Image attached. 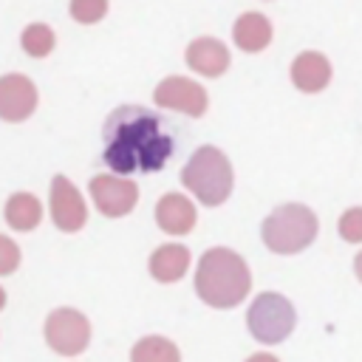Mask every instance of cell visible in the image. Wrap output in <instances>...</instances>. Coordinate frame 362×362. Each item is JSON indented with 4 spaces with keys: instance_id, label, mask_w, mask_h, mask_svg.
<instances>
[{
    "instance_id": "44dd1931",
    "label": "cell",
    "mask_w": 362,
    "mask_h": 362,
    "mask_svg": "<svg viewBox=\"0 0 362 362\" xmlns=\"http://www.w3.org/2000/svg\"><path fill=\"white\" fill-rule=\"evenodd\" d=\"M20 266V249L11 238L0 235V274H11Z\"/></svg>"
},
{
    "instance_id": "cb8c5ba5",
    "label": "cell",
    "mask_w": 362,
    "mask_h": 362,
    "mask_svg": "<svg viewBox=\"0 0 362 362\" xmlns=\"http://www.w3.org/2000/svg\"><path fill=\"white\" fill-rule=\"evenodd\" d=\"M3 305H6V291L0 288V308H3Z\"/></svg>"
},
{
    "instance_id": "7c38bea8",
    "label": "cell",
    "mask_w": 362,
    "mask_h": 362,
    "mask_svg": "<svg viewBox=\"0 0 362 362\" xmlns=\"http://www.w3.org/2000/svg\"><path fill=\"white\" fill-rule=\"evenodd\" d=\"M156 221L170 235H187L195 226V206L181 192H167L156 204Z\"/></svg>"
},
{
    "instance_id": "d6986e66",
    "label": "cell",
    "mask_w": 362,
    "mask_h": 362,
    "mask_svg": "<svg viewBox=\"0 0 362 362\" xmlns=\"http://www.w3.org/2000/svg\"><path fill=\"white\" fill-rule=\"evenodd\" d=\"M68 11L79 23H96V20H102L107 14V3L105 0H74Z\"/></svg>"
},
{
    "instance_id": "4fadbf2b",
    "label": "cell",
    "mask_w": 362,
    "mask_h": 362,
    "mask_svg": "<svg viewBox=\"0 0 362 362\" xmlns=\"http://www.w3.org/2000/svg\"><path fill=\"white\" fill-rule=\"evenodd\" d=\"M328 79H331V62L320 51H303L291 62V82L305 93L322 90Z\"/></svg>"
},
{
    "instance_id": "9c48e42d",
    "label": "cell",
    "mask_w": 362,
    "mask_h": 362,
    "mask_svg": "<svg viewBox=\"0 0 362 362\" xmlns=\"http://www.w3.org/2000/svg\"><path fill=\"white\" fill-rule=\"evenodd\" d=\"M51 218L62 232H79L88 221V206L65 175H54L51 181Z\"/></svg>"
},
{
    "instance_id": "603a6c76",
    "label": "cell",
    "mask_w": 362,
    "mask_h": 362,
    "mask_svg": "<svg viewBox=\"0 0 362 362\" xmlns=\"http://www.w3.org/2000/svg\"><path fill=\"white\" fill-rule=\"evenodd\" d=\"M354 272H356V277L362 280V252L356 255V260H354Z\"/></svg>"
},
{
    "instance_id": "6da1fadb",
    "label": "cell",
    "mask_w": 362,
    "mask_h": 362,
    "mask_svg": "<svg viewBox=\"0 0 362 362\" xmlns=\"http://www.w3.org/2000/svg\"><path fill=\"white\" fill-rule=\"evenodd\" d=\"M102 139H105L102 158L116 175L156 173L170 161L175 150L170 124L158 113L141 105L116 107L105 119Z\"/></svg>"
},
{
    "instance_id": "9a60e30c",
    "label": "cell",
    "mask_w": 362,
    "mask_h": 362,
    "mask_svg": "<svg viewBox=\"0 0 362 362\" xmlns=\"http://www.w3.org/2000/svg\"><path fill=\"white\" fill-rule=\"evenodd\" d=\"M232 37H235L238 48H243V51H263L272 40V23L260 11H246L238 17Z\"/></svg>"
},
{
    "instance_id": "52a82bcc",
    "label": "cell",
    "mask_w": 362,
    "mask_h": 362,
    "mask_svg": "<svg viewBox=\"0 0 362 362\" xmlns=\"http://www.w3.org/2000/svg\"><path fill=\"white\" fill-rule=\"evenodd\" d=\"M90 198L96 204V209L107 218H122L127 215L136 201H139V187L136 181H127L122 175L105 173V175H93L90 178Z\"/></svg>"
},
{
    "instance_id": "7402d4cb",
    "label": "cell",
    "mask_w": 362,
    "mask_h": 362,
    "mask_svg": "<svg viewBox=\"0 0 362 362\" xmlns=\"http://www.w3.org/2000/svg\"><path fill=\"white\" fill-rule=\"evenodd\" d=\"M246 362H280L277 356H272V354H252Z\"/></svg>"
},
{
    "instance_id": "e0dca14e",
    "label": "cell",
    "mask_w": 362,
    "mask_h": 362,
    "mask_svg": "<svg viewBox=\"0 0 362 362\" xmlns=\"http://www.w3.org/2000/svg\"><path fill=\"white\" fill-rule=\"evenodd\" d=\"M130 362H181V354L167 337H144L133 345Z\"/></svg>"
},
{
    "instance_id": "5bb4252c",
    "label": "cell",
    "mask_w": 362,
    "mask_h": 362,
    "mask_svg": "<svg viewBox=\"0 0 362 362\" xmlns=\"http://www.w3.org/2000/svg\"><path fill=\"white\" fill-rule=\"evenodd\" d=\"M189 269V249L181 243H164L150 255V274L158 283H175Z\"/></svg>"
},
{
    "instance_id": "277c9868",
    "label": "cell",
    "mask_w": 362,
    "mask_h": 362,
    "mask_svg": "<svg viewBox=\"0 0 362 362\" xmlns=\"http://www.w3.org/2000/svg\"><path fill=\"white\" fill-rule=\"evenodd\" d=\"M263 243L277 255L305 249L317 235V215L303 204H283L263 221Z\"/></svg>"
},
{
    "instance_id": "8992f818",
    "label": "cell",
    "mask_w": 362,
    "mask_h": 362,
    "mask_svg": "<svg viewBox=\"0 0 362 362\" xmlns=\"http://www.w3.org/2000/svg\"><path fill=\"white\" fill-rule=\"evenodd\" d=\"M90 339V322L82 311L76 308H57L45 317V342L62 354V356H76L88 348Z\"/></svg>"
},
{
    "instance_id": "ba28073f",
    "label": "cell",
    "mask_w": 362,
    "mask_h": 362,
    "mask_svg": "<svg viewBox=\"0 0 362 362\" xmlns=\"http://www.w3.org/2000/svg\"><path fill=\"white\" fill-rule=\"evenodd\" d=\"M153 99L158 107H170V110H181L187 116H204L206 113V90L187 76H167L156 85Z\"/></svg>"
},
{
    "instance_id": "8fae6325",
    "label": "cell",
    "mask_w": 362,
    "mask_h": 362,
    "mask_svg": "<svg viewBox=\"0 0 362 362\" xmlns=\"http://www.w3.org/2000/svg\"><path fill=\"white\" fill-rule=\"evenodd\" d=\"M187 65L204 76H221L229 68V51L215 37H198L187 45Z\"/></svg>"
},
{
    "instance_id": "ffe728a7",
    "label": "cell",
    "mask_w": 362,
    "mask_h": 362,
    "mask_svg": "<svg viewBox=\"0 0 362 362\" xmlns=\"http://www.w3.org/2000/svg\"><path fill=\"white\" fill-rule=\"evenodd\" d=\"M339 235L348 243H362V206H354L339 218Z\"/></svg>"
},
{
    "instance_id": "3957f363",
    "label": "cell",
    "mask_w": 362,
    "mask_h": 362,
    "mask_svg": "<svg viewBox=\"0 0 362 362\" xmlns=\"http://www.w3.org/2000/svg\"><path fill=\"white\" fill-rule=\"evenodd\" d=\"M181 181L184 187L206 206H218L229 198L232 192V164L229 158L212 147V144H204L198 147L189 161L184 164L181 170Z\"/></svg>"
},
{
    "instance_id": "5b68a950",
    "label": "cell",
    "mask_w": 362,
    "mask_h": 362,
    "mask_svg": "<svg viewBox=\"0 0 362 362\" xmlns=\"http://www.w3.org/2000/svg\"><path fill=\"white\" fill-rule=\"evenodd\" d=\"M246 322L257 342H266V345L283 342L294 328V305L277 291H263L249 305Z\"/></svg>"
},
{
    "instance_id": "ac0fdd59",
    "label": "cell",
    "mask_w": 362,
    "mask_h": 362,
    "mask_svg": "<svg viewBox=\"0 0 362 362\" xmlns=\"http://www.w3.org/2000/svg\"><path fill=\"white\" fill-rule=\"evenodd\" d=\"M20 42H23V51H25V54H31V57H45V54H51V48H54V31H51L45 23H31V25L23 31Z\"/></svg>"
},
{
    "instance_id": "7a4b0ae2",
    "label": "cell",
    "mask_w": 362,
    "mask_h": 362,
    "mask_svg": "<svg viewBox=\"0 0 362 362\" xmlns=\"http://www.w3.org/2000/svg\"><path fill=\"white\" fill-rule=\"evenodd\" d=\"M252 286V274L246 260L223 246L204 252L195 272V291L212 308H232L238 305Z\"/></svg>"
},
{
    "instance_id": "2e32d148",
    "label": "cell",
    "mask_w": 362,
    "mask_h": 362,
    "mask_svg": "<svg viewBox=\"0 0 362 362\" xmlns=\"http://www.w3.org/2000/svg\"><path fill=\"white\" fill-rule=\"evenodd\" d=\"M42 218V204L31 192H14L6 201V221L17 232H31Z\"/></svg>"
},
{
    "instance_id": "30bf717a",
    "label": "cell",
    "mask_w": 362,
    "mask_h": 362,
    "mask_svg": "<svg viewBox=\"0 0 362 362\" xmlns=\"http://www.w3.org/2000/svg\"><path fill=\"white\" fill-rule=\"evenodd\" d=\"M37 107V88L23 74H6L0 76V119L6 122H23Z\"/></svg>"
}]
</instances>
